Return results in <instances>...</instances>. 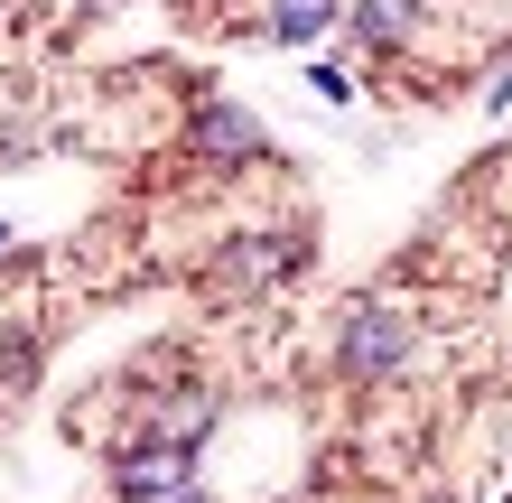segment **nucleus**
<instances>
[{
  "label": "nucleus",
  "instance_id": "obj_1",
  "mask_svg": "<svg viewBox=\"0 0 512 503\" xmlns=\"http://www.w3.org/2000/svg\"><path fill=\"white\" fill-rule=\"evenodd\" d=\"M410 354H419V336H410V317H401V308H382V299H345V317H336V364H345L354 382H391V373H410Z\"/></svg>",
  "mask_w": 512,
  "mask_h": 503
},
{
  "label": "nucleus",
  "instance_id": "obj_2",
  "mask_svg": "<svg viewBox=\"0 0 512 503\" xmlns=\"http://www.w3.org/2000/svg\"><path fill=\"white\" fill-rule=\"evenodd\" d=\"M298 261H308V233H243V243L215 252V289L224 299H252V289H280Z\"/></svg>",
  "mask_w": 512,
  "mask_h": 503
},
{
  "label": "nucleus",
  "instance_id": "obj_3",
  "mask_svg": "<svg viewBox=\"0 0 512 503\" xmlns=\"http://www.w3.org/2000/svg\"><path fill=\"white\" fill-rule=\"evenodd\" d=\"M187 150H196V159H215V168H243V159H261V150H270V140H261V122H252L243 103H196Z\"/></svg>",
  "mask_w": 512,
  "mask_h": 503
},
{
  "label": "nucleus",
  "instance_id": "obj_4",
  "mask_svg": "<svg viewBox=\"0 0 512 503\" xmlns=\"http://www.w3.org/2000/svg\"><path fill=\"white\" fill-rule=\"evenodd\" d=\"M187 466H196V448H168V438L122 448V457H112V494H122V503H159V494L187 485Z\"/></svg>",
  "mask_w": 512,
  "mask_h": 503
},
{
  "label": "nucleus",
  "instance_id": "obj_5",
  "mask_svg": "<svg viewBox=\"0 0 512 503\" xmlns=\"http://www.w3.org/2000/svg\"><path fill=\"white\" fill-rule=\"evenodd\" d=\"M410 19H419V0H354V10H345V28H354L373 56L401 47V28H410Z\"/></svg>",
  "mask_w": 512,
  "mask_h": 503
},
{
  "label": "nucleus",
  "instance_id": "obj_6",
  "mask_svg": "<svg viewBox=\"0 0 512 503\" xmlns=\"http://www.w3.org/2000/svg\"><path fill=\"white\" fill-rule=\"evenodd\" d=\"M345 10H354V0H280V10H270V38H280V47H308V38H326Z\"/></svg>",
  "mask_w": 512,
  "mask_h": 503
},
{
  "label": "nucleus",
  "instance_id": "obj_7",
  "mask_svg": "<svg viewBox=\"0 0 512 503\" xmlns=\"http://www.w3.org/2000/svg\"><path fill=\"white\" fill-rule=\"evenodd\" d=\"M308 94H326V103H354V75H345V66H308Z\"/></svg>",
  "mask_w": 512,
  "mask_h": 503
},
{
  "label": "nucleus",
  "instance_id": "obj_8",
  "mask_svg": "<svg viewBox=\"0 0 512 503\" xmlns=\"http://www.w3.org/2000/svg\"><path fill=\"white\" fill-rule=\"evenodd\" d=\"M485 103H494V112H503V103H512V66H503V75H494V84H485Z\"/></svg>",
  "mask_w": 512,
  "mask_h": 503
},
{
  "label": "nucleus",
  "instance_id": "obj_9",
  "mask_svg": "<svg viewBox=\"0 0 512 503\" xmlns=\"http://www.w3.org/2000/svg\"><path fill=\"white\" fill-rule=\"evenodd\" d=\"M159 503H215V494H205V485H177V494H159Z\"/></svg>",
  "mask_w": 512,
  "mask_h": 503
}]
</instances>
